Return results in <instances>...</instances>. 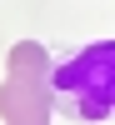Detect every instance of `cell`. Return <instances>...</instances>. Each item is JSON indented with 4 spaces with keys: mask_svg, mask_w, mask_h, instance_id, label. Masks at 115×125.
Here are the masks:
<instances>
[{
    "mask_svg": "<svg viewBox=\"0 0 115 125\" xmlns=\"http://www.w3.org/2000/svg\"><path fill=\"white\" fill-rule=\"evenodd\" d=\"M55 90L80 100V115L100 120L115 110V40H95L85 45L70 65L55 70Z\"/></svg>",
    "mask_w": 115,
    "mask_h": 125,
    "instance_id": "1",
    "label": "cell"
}]
</instances>
